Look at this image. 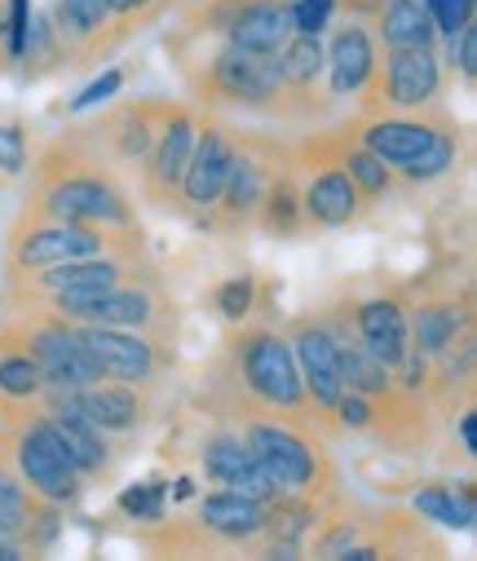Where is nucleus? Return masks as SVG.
Instances as JSON below:
<instances>
[{
  "label": "nucleus",
  "instance_id": "f257e3e1",
  "mask_svg": "<svg viewBox=\"0 0 477 561\" xmlns=\"http://www.w3.org/2000/svg\"><path fill=\"white\" fill-rule=\"evenodd\" d=\"M23 217L49 221H89L106 230H137V208L120 173L84 142V133H67L36 160V182L27 191Z\"/></svg>",
  "mask_w": 477,
  "mask_h": 561
},
{
  "label": "nucleus",
  "instance_id": "f03ea898",
  "mask_svg": "<svg viewBox=\"0 0 477 561\" xmlns=\"http://www.w3.org/2000/svg\"><path fill=\"white\" fill-rule=\"evenodd\" d=\"M230 420L239 425V438L248 443V451L257 456V465L279 482V491L305 495V500H332L337 491V465L328 456V447L318 443V425H305L296 415L270 411L243 393L230 389Z\"/></svg>",
  "mask_w": 477,
  "mask_h": 561
},
{
  "label": "nucleus",
  "instance_id": "7ed1b4c3",
  "mask_svg": "<svg viewBox=\"0 0 477 561\" xmlns=\"http://www.w3.org/2000/svg\"><path fill=\"white\" fill-rule=\"evenodd\" d=\"M226 363H230L235 393H243V398H252L270 411L296 415V420H305V425H318V411L305 393L300 367H296L292 345H287L283 332L243 319V328H235L230 341H226Z\"/></svg>",
  "mask_w": 477,
  "mask_h": 561
},
{
  "label": "nucleus",
  "instance_id": "20e7f679",
  "mask_svg": "<svg viewBox=\"0 0 477 561\" xmlns=\"http://www.w3.org/2000/svg\"><path fill=\"white\" fill-rule=\"evenodd\" d=\"M359 147H367L376 160H385L389 169H398L411 186H424L433 178H442L455 156H459V137H455V124L442 115V106H433L429 115L420 119H385V115H363V119H350L341 124Z\"/></svg>",
  "mask_w": 477,
  "mask_h": 561
},
{
  "label": "nucleus",
  "instance_id": "39448f33",
  "mask_svg": "<svg viewBox=\"0 0 477 561\" xmlns=\"http://www.w3.org/2000/svg\"><path fill=\"white\" fill-rule=\"evenodd\" d=\"M106 252H146L141 230H106L89 221H49V217H19L10 230V274H36L63 261H84Z\"/></svg>",
  "mask_w": 477,
  "mask_h": 561
},
{
  "label": "nucleus",
  "instance_id": "423d86ee",
  "mask_svg": "<svg viewBox=\"0 0 477 561\" xmlns=\"http://www.w3.org/2000/svg\"><path fill=\"white\" fill-rule=\"evenodd\" d=\"M191 89L208 111H261L283 115V84L274 54H248L239 45H217L204 67H191Z\"/></svg>",
  "mask_w": 477,
  "mask_h": 561
},
{
  "label": "nucleus",
  "instance_id": "0eeeda50",
  "mask_svg": "<svg viewBox=\"0 0 477 561\" xmlns=\"http://www.w3.org/2000/svg\"><path fill=\"white\" fill-rule=\"evenodd\" d=\"M45 310L71 319V323H98V328H137V332H169V301L159 284L133 278V284H115L102 293H80V297H49Z\"/></svg>",
  "mask_w": 477,
  "mask_h": 561
},
{
  "label": "nucleus",
  "instance_id": "6e6552de",
  "mask_svg": "<svg viewBox=\"0 0 477 561\" xmlns=\"http://www.w3.org/2000/svg\"><path fill=\"white\" fill-rule=\"evenodd\" d=\"M363 115L376 111H433L442 102V62L438 49H385V62L363 84Z\"/></svg>",
  "mask_w": 477,
  "mask_h": 561
},
{
  "label": "nucleus",
  "instance_id": "1a4fd4ad",
  "mask_svg": "<svg viewBox=\"0 0 477 561\" xmlns=\"http://www.w3.org/2000/svg\"><path fill=\"white\" fill-rule=\"evenodd\" d=\"M191 27L248 54H279L292 36V10L287 0H208L200 14H191Z\"/></svg>",
  "mask_w": 477,
  "mask_h": 561
},
{
  "label": "nucleus",
  "instance_id": "9d476101",
  "mask_svg": "<svg viewBox=\"0 0 477 561\" xmlns=\"http://www.w3.org/2000/svg\"><path fill=\"white\" fill-rule=\"evenodd\" d=\"M230 160H235V133L222 119H204L195 128V147L178 186V208L191 217L195 230H213V204L226 186Z\"/></svg>",
  "mask_w": 477,
  "mask_h": 561
},
{
  "label": "nucleus",
  "instance_id": "9b49d317",
  "mask_svg": "<svg viewBox=\"0 0 477 561\" xmlns=\"http://www.w3.org/2000/svg\"><path fill=\"white\" fill-rule=\"evenodd\" d=\"M89 354L102 367V380H124V385H155V376L173 367V354L164 336L137 332V328H98V323H76Z\"/></svg>",
  "mask_w": 477,
  "mask_h": 561
},
{
  "label": "nucleus",
  "instance_id": "f8f14e48",
  "mask_svg": "<svg viewBox=\"0 0 477 561\" xmlns=\"http://www.w3.org/2000/svg\"><path fill=\"white\" fill-rule=\"evenodd\" d=\"M195 111L186 102H164V115H159V128H155V142H150V156L146 164L137 169L141 173V195L159 208H178V186H182V173H186V160H191V147H195Z\"/></svg>",
  "mask_w": 477,
  "mask_h": 561
},
{
  "label": "nucleus",
  "instance_id": "ddd939ff",
  "mask_svg": "<svg viewBox=\"0 0 477 561\" xmlns=\"http://www.w3.org/2000/svg\"><path fill=\"white\" fill-rule=\"evenodd\" d=\"M279 160H283V147L274 142V137H261V133L235 137V160H230L226 186H222V195L213 204V230L252 221V213L261 204V191H265L270 173L279 169Z\"/></svg>",
  "mask_w": 477,
  "mask_h": 561
},
{
  "label": "nucleus",
  "instance_id": "4468645a",
  "mask_svg": "<svg viewBox=\"0 0 477 561\" xmlns=\"http://www.w3.org/2000/svg\"><path fill=\"white\" fill-rule=\"evenodd\" d=\"M164 102L169 98H137V102H124L120 111H106L93 128H84V137H93V151L120 173H137L150 156V142H155V128H159V115H164Z\"/></svg>",
  "mask_w": 477,
  "mask_h": 561
},
{
  "label": "nucleus",
  "instance_id": "2eb2a0df",
  "mask_svg": "<svg viewBox=\"0 0 477 561\" xmlns=\"http://www.w3.org/2000/svg\"><path fill=\"white\" fill-rule=\"evenodd\" d=\"M296 169L309 173L300 178V217H305V230H341L359 217L363 199L354 191V182L345 178V169L328 156H314L305 147L292 151Z\"/></svg>",
  "mask_w": 477,
  "mask_h": 561
},
{
  "label": "nucleus",
  "instance_id": "dca6fc26",
  "mask_svg": "<svg viewBox=\"0 0 477 561\" xmlns=\"http://www.w3.org/2000/svg\"><path fill=\"white\" fill-rule=\"evenodd\" d=\"M54 36L63 45V67H89L128 41L102 0H58Z\"/></svg>",
  "mask_w": 477,
  "mask_h": 561
},
{
  "label": "nucleus",
  "instance_id": "f3484780",
  "mask_svg": "<svg viewBox=\"0 0 477 561\" xmlns=\"http://www.w3.org/2000/svg\"><path fill=\"white\" fill-rule=\"evenodd\" d=\"M345 328L394 371L402 358H407V345H411V328H407V310L398 297H345L332 306Z\"/></svg>",
  "mask_w": 477,
  "mask_h": 561
},
{
  "label": "nucleus",
  "instance_id": "a211bd4d",
  "mask_svg": "<svg viewBox=\"0 0 477 561\" xmlns=\"http://www.w3.org/2000/svg\"><path fill=\"white\" fill-rule=\"evenodd\" d=\"M292 358L300 367V380H305V393L318 411L323 425H332V407L341 398V371H337V345H332V332L323 328V319H300L296 332H292Z\"/></svg>",
  "mask_w": 477,
  "mask_h": 561
},
{
  "label": "nucleus",
  "instance_id": "6ab92c4d",
  "mask_svg": "<svg viewBox=\"0 0 477 561\" xmlns=\"http://www.w3.org/2000/svg\"><path fill=\"white\" fill-rule=\"evenodd\" d=\"M200 465H204V478L213 486H226V491H239V495H252V500H274L279 495V482L257 465V456L248 451V443L235 430H217L204 443Z\"/></svg>",
  "mask_w": 477,
  "mask_h": 561
},
{
  "label": "nucleus",
  "instance_id": "aec40b11",
  "mask_svg": "<svg viewBox=\"0 0 477 561\" xmlns=\"http://www.w3.org/2000/svg\"><path fill=\"white\" fill-rule=\"evenodd\" d=\"M80 411L93 420V425L115 438V434H137L150 420V393L146 385H124V380H93L84 389H76Z\"/></svg>",
  "mask_w": 477,
  "mask_h": 561
},
{
  "label": "nucleus",
  "instance_id": "412c9836",
  "mask_svg": "<svg viewBox=\"0 0 477 561\" xmlns=\"http://www.w3.org/2000/svg\"><path fill=\"white\" fill-rule=\"evenodd\" d=\"M407 328H411V350L433 358L438 350L473 336V297L468 293H459V297H424L407 314Z\"/></svg>",
  "mask_w": 477,
  "mask_h": 561
},
{
  "label": "nucleus",
  "instance_id": "4be33fe9",
  "mask_svg": "<svg viewBox=\"0 0 477 561\" xmlns=\"http://www.w3.org/2000/svg\"><path fill=\"white\" fill-rule=\"evenodd\" d=\"M323 62L332 67V80H328V93L332 98L363 93V84L376 71V36H372V27L359 23V19L341 23L337 36H332V45H323Z\"/></svg>",
  "mask_w": 477,
  "mask_h": 561
},
{
  "label": "nucleus",
  "instance_id": "5701e85b",
  "mask_svg": "<svg viewBox=\"0 0 477 561\" xmlns=\"http://www.w3.org/2000/svg\"><path fill=\"white\" fill-rule=\"evenodd\" d=\"M265 508H270V500H252V495L217 486V491L195 500V522L204 530H213L217 539L243 543V539H257L265 530Z\"/></svg>",
  "mask_w": 477,
  "mask_h": 561
},
{
  "label": "nucleus",
  "instance_id": "b1692460",
  "mask_svg": "<svg viewBox=\"0 0 477 561\" xmlns=\"http://www.w3.org/2000/svg\"><path fill=\"white\" fill-rule=\"evenodd\" d=\"M252 217L261 221V230L270 239H296V234H305V217H300V169H296L292 151L270 173V182H265L261 204H257Z\"/></svg>",
  "mask_w": 477,
  "mask_h": 561
},
{
  "label": "nucleus",
  "instance_id": "393cba45",
  "mask_svg": "<svg viewBox=\"0 0 477 561\" xmlns=\"http://www.w3.org/2000/svg\"><path fill=\"white\" fill-rule=\"evenodd\" d=\"M376 36L385 41V49H438L424 0H376Z\"/></svg>",
  "mask_w": 477,
  "mask_h": 561
},
{
  "label": "nucleus",
  "instance_id": "a878e982",
  "mask_svg": "<svg viewBox=\"0 0 477 561\" xmlns=\"http://www.w3.org/2000/svg\"><path fill=\"white\" fill-rule=\"evenodd\" d=\"M41 367L10 323H0V402H32L41 393Z\"/></svg>",
  "mask_w": 477,
  "mask_h": 561
},
{
  "label": "nucleus",
  "instance_id": "bb28decb",
  "mask_svg": "<svg viewBox=\"0 0 477 561\" xmlns=\"http://www.w3.org/2000/svg\"><path fill=\"white\" fill-rule=\"evenodd\" d=\"M411 513L416 517H429L446 530H473L477 526V495L473 486H420L411 495Z\"/></svg>",
  "mask_w": 477,
  "mask_h": 561
},
{
  "label": "nucleus",
  "instance_id": "cd10ccee",
  "mask_svg": "<svg viewBox=\"0 0 477 561\" xmlns=\"http://www.w3.org/2000/svg\"><path fill=\"white\" fill-rule=\"evenodd\" d=\"M63 535V504H49V500H32V513H27V526L19 535L23 552H49Z\"/></svg>",
  "mask_w": 477,
  "mask_h": 561
},
{
  "label": "nucleus",
  "instance_id": "c85d7f7f",
  "mask_svg": "<svg viewBox=\"0 0 477 561\" xmlns=\"http://www.w3.org/2000/svg\"><path fill=\"white\" fill-rule=\"evenodd\" d=\"M120 513L133 522H164V504H169V482H137L128 491H120Z\"/></svg>",
  "mask_w": 477,
  "mask_h": 561
},
{
  "label": "nucleus",
  "instance_id": "c756f323",
  "mask_svg": "<svg viewBox=\"0 0 477 561\" xmlns=\"http://www.w3.org/2000/svg\"><path fill=\"white\" fill-rule=\"evenodd\" d=\"M424 14L442 41L459 36L468 23H477V0H424Z\"/></svg>",
  "mask_w": 477,
  "mask_h": 561
},
{
  "label": "nucleus",
  "instance_id": "7c9ffc66",
  "mask_svg": "<svg viewBox=\"0 0 477 561\" xmlns=\"http://www.w3.org/2000/svg\"><path fill=\"white\" fill-rule=\"evenodd\" d=\"M257 306V278L252 274H239V278H226V284L217 288V310L226 323H243Z\"/></svg>",
  "mask_w": 477,
  "mask_h": 561
},
{
  "label": "nucleus",
  "instance_id": "2f4dec72",
  "mask_svg": "<svg viewBox=\"0 0 477 561\" xmlns=\"http://www.w3.org/2000/svg\"><path fill=\"white\" fill-rule=\"evenodd\" d=\"M287 10H292V32L323 36V27L337 14V0H287Z\"/></svg>",
  "mask_w": 477,
  "mask_h": 561
},
{
  "label": "nucleus",
  "instance_id": "473e14b6",
  "mask_svg": "<svg viewBox=\"0 0 477 561\" xmlns=\"http://www.w3.org/2000/svg\"><path fill=\"white\" fill-rule=\"evenodd\" d=\"M27 164H32L27 133L19 124H0V173L19 178V173H27Z\"/></svg>",
  "mask_w": 477,
  "mask_h": 561
},
{
  "label": "nucleus",
  "instance_id": "72a5a7b5",
  "mask_svg": "<svg viewBox=\"0 0 477 561\" xmlns=\"http://www.w3.org/2000/svg\"><path fill=\"white\" fill-rule=\"evenodd\" d=\"M106 5V14L124 27V36H133L141 23H146V14H159L164 5H173V0H102Z\"/></svg>",
  "mask_w": 477,
  "mask_h": 561
},
{
  "label": "nucleus",
  "instance_id": "f704fd0d",
  "mask_svg": "<svg viewBox=\"0 0 477 561\" xmlns=\"http://www.w3.org/2000/svg\"><path fill=\"white\" fill-rule=\"evenodd\" d=\"M446 58H451V67H459L464 84L477 80V23H468L459 36L446 41Z\"/></svg>",
  "mask_w": 477,
  "mask_h": 561
},
{
  "label": "nucleus",
  "instance_id": "c9c22d12",
  "mask_svg": "<svg viewBox=\"0 0 477 561\" xmlns=\"http://www.w3.org/2000/svg\"><path fill=\"white\" fill-rule=\"evenodd\" d=\"M120 84H124V71H115V67H111V71H102L93 84H84V89H80V93L67 102V111H71V115H80V111H89V106L106 102L111 93H120Z\"/></svg>",
  "mask_w": 477,
  "mask_h": 561
},
{
  "label": "nucleus",
  "instance_id": "e433bc0d",
  "mask_svg": "<svg viewBox=\"0 0 477 561\" xmlns=\"http://www.w3.org/2000/svg\"><path fill=\"white\" fill-rule=\"evenodd\" d=\"M459 447L468 456L477 451V415H473V402H464V411H459Z\"/></svg>",
  "mask_w": 477,
  "mask_h": 561
},
{
  "label": "nucleus",
  "instance_id": "4c0bfd02",
  "mask_svg": "<svg viewBox=\"0 0 477 561\" xmlns=\"http://www.w3.org/2000/svg\"><path fill=\"white\" fill-rule=\"evenodd\" d=\"M27 552H23V543L14 539V535H5V530H0V561H23Z\"/></svg>",
  "mask_w": 477,
  "mask_h": 561
}]
</instances>
